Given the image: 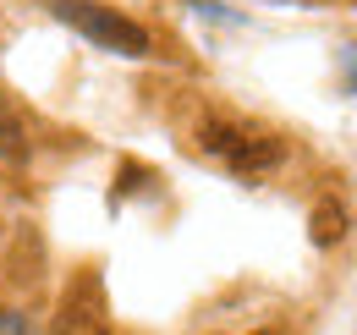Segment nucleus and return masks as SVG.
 Returning <instances> with one entry per match:
<instances>
[{
	"label": "nucleus",
	"mask_w": 357,
	"mask_h": 335,
	"mask_svg": "<svg viewBox=\"0 0 357 335\" xmlns=\"http://www.w3.org/2000/svg\"><path fill=\"white\" fill-rule=\"evenodd\" d=\"M341 231H347V214L335 209V204H319V209H313V242H319V248H330Z\"/></svg>",
	"instance_id": "39448f33"
},
{
	"label": "nucleus",
	"mask_w": 357,
	"mask_h": 335,
	"mask_svg": "<svg viewBox=\"0 0 357 335\" xmlns=\"http://www.w3.org/2000/svg\"><path fill=\"white\" fill-rule=\"evenodd\" d=\"M0 335H39L28 325V313H17V308H0Z\"/></svg>",
	"instance_id": "423d86ee"
},
{
	"label": "nucleus",
	"mask_w": 357,
	"mask_h": 335,
	"mask_svg": "<svg viewBox=\"0 0 357 335\" xmlns=\"http://www.w3.org/2000/svg\"><path fill=\"white\" fill-rule=\"evenodd\" d=\"M0 154H6V160H22V154H28V126L11 110L6 94H0Z\"/></svg>",
	"instance_id": "20e7f679"
},
{
	"label": "nucleus",
	"mask_w": 357,
	"mask_h": 335,
	"mask_svg": "<svg viewBox=\"0 0 357 335\" xmlns=\"http://www.w3.org/2000/svg\"><path fill=\"white\" fill-rule=\"evenodd\" d=\"M198 143H204V154H215L236 176H264V170H275L286 160V143L275 132L248 126V121H225V116H209L198 126Z\"/></svg>",
	"instance_id": "f257e3e1"
},
{
	"label": "nucleus",
	"mask_w": 357,
	"mask_h": 335,
	"mask_svg": "<svg viewBox=\"0 0 357 335\" xmlns=\"http://www.w3.org/2000/svg\"><path fill=\"white\" fill-rule=\"evenodd\" d=\"M50 335H110V319H105V297H99V281H77L61 313H55V330Z\"/></svg>",
	"instance_id": "7ed1b4c3"
},
{
	"label": "nucleus",
	"mask_w": 357,
	"mask_h": 335,
	"mask_svg": "<svg viewBox=\"0 0 357 335\" xmlns=\"http://www.w3.org/2000/svg\"><path fill=\"white\" fill-rule=\"evenodd\" d=\"M50 11H55L66 28H77L89 44H99V50H116V55H132V61L154 50L149 28L132 22V17H121V11H110V6H93V0H55Z\"/></svg>",
	"instance_id": "f03ea898"
},
{
	"label": "nucleus",
	"mask_w": 357,
	"mask_h": 335,
	"mask_svg": "<svg viewBox=\"0 0 357 335\" xmlns=\"http://www.w3.org/2000/svg\"><path fill=\"white\" fill-rule=\"evenodd\" d=\"M347 94H357V44L347 50Z\"/></svg>",
	"instance_id": "0eeeda50"
}]
</instances>
